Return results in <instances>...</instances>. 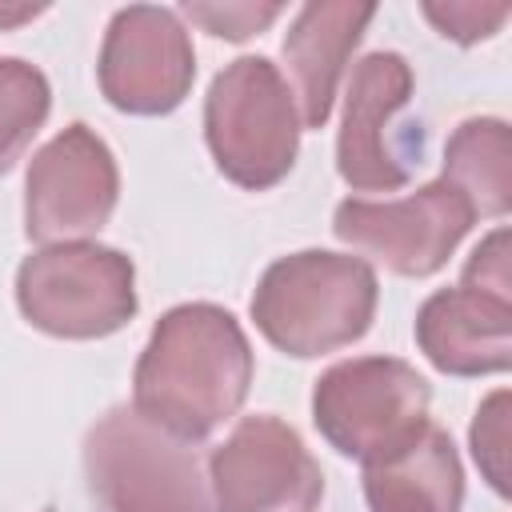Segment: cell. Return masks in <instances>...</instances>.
I'll list each match as a JSON object with an SVG mask.
<instances>
[{
	"label": "cell",
	"instance_id": "6da1fadb",
	"mask_svg": "<svg viewBox=\"0 0 512 512\" xmlns=\"http://www.w3.org/2000/svg\"><path fill=\"white\" fill-rule=\"evenodd\" d=\"M252 384V348L228 308L164 312L132 372V408L180 440H204L232 420Z\"/></svg>",
	"mask_w": 512,
	"mask_h": 512
},
{
	"label": "cell",
	"instance_id": "7a4b0ae2",
	"mask_svg": "<svg viewBox=\"0 0 512 512\" xmlns=\"http://www.w3.org/2000/svg\"><path fill=\"white\" fill-rule=\"evenodd\" d=\"M376 296V272L360 256L308 248L264 268L252 320L272 348L308 360L360 340L372 328Z\"/></svg>",
	"mask_w": 512,
	"mask_h": 512
},
{
	"label": "cell",
	"instance_id": "3957f363",
	"mask_svg": "<svg viewBox=\"0 0 512 512\" xmlns=\"http://www.w3.org/2000/svg\"><path fill=\"white\" fill-rule=\"evenodd\" d=\"M84 472L104 512H216L188 440L128 404L88 428Z\"/></svg>",
	"mask_w": 512,
	"mask_h": 512
},
{
	"label": "cell",
	"instance_id": "277c9868",
	"mask_svg": "<svg viewBox=\"0 0 512 512\" xmlns=\"http://www.w3.org/2000/svg\"><path fill=\"white\" fill-rule=\"evenodd\" d=\"M204 136L216 168L240 188L280 184L300 148V108L268 56H240L216 72L204 100Z\"/></svg>",
	"mask_w": 512,
	"mask_h": 512
},
{
	"label": "cell",
	"instance_id": "5b68a950",
	"mask_svg": "<svg viewBox=\"0 0 512 512\" xmlns=\"http://www.w3.org/2000/svg\"><path fill=\"white\" fill-rule=\"evenodd\" d=\"M24 320L60 340H100L136 316V268L96 240L44 244L16 272Z\"/></svg>",
	"mask_w": 512,
	"mask_h": 512
},
{
	"label": "cell",
	"instance_id": "8992f818",
	"mask_svg": "<svg viewBox=\"0 0 512 512\" xmlns=\"http://www.w3.org/2000/svg\"><path fill=\"white\" fill-rule=\"evenodd\" d=\"M428 404V380L396 356L340 360L312 388V420L320 436L360 464L408 444L428 424Z\"/></svg>",
	"mask_w": 512,
	"mask_h": 512
},
{
	"label": "cell",
	"instance_id": "52a82bcc",
	"mask_svg": "<svg viewBox=\"0 0 512 512\" xmlns=\"http://www.w3.org/2000/svg\"><path fill=\"white\" fill-rule=\"evenodd\" d=\"M472 220V204L448 180H432L404 200L336 204L332 232L400 276H432L468 236Z\"/></svg>",
	"mask_w": 512,
	"mask_h": 512
},
{
	"label": "cell",
	"instance_id": "ba28073f",
	"mask_svg": "<svg viewBox=\"0 0 512 512\" xmlns=\"http://www.w3.org/2000/svg\"><path fill=\"white\" fill-rule=\"evenodd\" d=\"M216 512H316L324 472L300 432L276 416H244L208 460Z\"/></svg>",
	"mask_w": 512,
	"mask_h": 512
},
{
	"label": "cell",
	"instance_id": "9c48e42d",
	"mask_svg": "<svg viewBox=\"0 0 512 512\" xmlns=\"http://www.w3.org/2000/svg\"><path fill=\"white\" fill-rule=\"evenodd\" d=\"M120 196L112 148L88 128L68 124L28 164L24 232L40 244H68L108 224Z\"/></svg>",
	"mask_w": 512,
	"mask_h": 512
},
{
	"label": "cell",
	"instance_id": "30bf717a",
	"mask_svg": "<svg viewBox=\"0 0 512 512\" xmlns=\"http://www.w3.org/2000/svg\"><path fill=\"white\" fill-rule=\"evenodd\" d=\"M196 80V52L176 12L128 4L100 44V92L132 116H164L184 104Z\"/></svg>",
	"mask_w": 512,
	"mask_h": 512
},
{
	"label": "cell",
	"instance_id": "8fae6325",
	"mask_svg": "<svg viewBox=\"0 0 512 512\" xmlns=\"http://www.w3.org/2000/svg\"><path fill=\"white\" fill-rule=\"evenodd\" d=\"M412 96V68L400 52H372L352 68L344 120L336 136V168L356 192H396L408 184V164L392 148L388 124Z\"/></svg>",
	"mask_w": 512,
	"mask_h": 512
},
{
	"label": "cell",
	"instance_id": "7c38bea8",
	"mask_svg": "<svg viewBox=\"0 0 512 512\" xmlns=\"http://www.w3.org/2000/svg\"><path fill=\"white\" fill-rule=\"evenodd\" d=\"M416 344L448 376L504 372L512 364V304L472 288H440L416 312Z\"/></svg>",
	"mask_w": 512,
	"mask_h": 512
},
{
	"label": "cell",
	"instance_id": "4fadbf2b",
	"mask_svg": "<svg viewBox=\"0 0 512 512\" xmlns=\"http://www.w3.org/2000/svg\"><path fill=\"white\" fill-rule=\"evenodd\" d=\"M372 16L376 4H344V0H312L296 12L292 28L284 32V60L296 84L292 96L304 128L328 124L344 64Z\"/></svg>",
	"mask_w": 512,
	"mask_h": 512
},
{
	"label": "cell",
	"instance_id": "5bb4252c",
	"mask_svg": "<svg viewBox=\"0 0 512 512\" xmlns=\"http://www.w3.org/2000/svg\"><path fill=\"white\" fill-rule=\"evenodd\" d=\"M364 500L372 512H460L464 468L452 436L428 420L408 444L368 460Z\"/></svg>",
	"mask_w": 512,
	"mask_h": 512
},
{
	"label": "cell",
	"instance_id": "9a60e30c",
	"mask_svg": "<svg viewBox=\"0 0 512 512\" xmlns=\"http://www.w3.org/2000/svg\"><path fill=\"white\" fill-rule=\"evenodd\" d=\"M476 216H504L512 204V132L496 116L464 120L444 148V176Z\"/></svg>",
	"mask_w": 512,
	"mask_h": 512
},
{
	"label": "cell",
	"instance_id": "2e32d148",
	"mask_svg": "<svg viewBox=\"0 0 512 512\" xmlns=\"http://www.w3.org/2000/svg\"><path fill=\"white\" fill-rule=\"evenodd\" d=\"M52 88L28 60L0 56V172H8L48 120Z\"/></svg>",
	"mask_w": 512,
	"mask_h": 512
},
{
	"label": "cell",
	"instance_id": "e0dca14e",
	"mask_svg": "<svg viewBox=\"0 0 512 512\" xmlns=\"http://www.w3.org/2000/svg\"><path fill=\"white\" fill-rule=\"evenodd\" d=\"M472 456L484 480L504 496L508 492V392H492L472 420Z\"/></svg>",
	"mask_w": 512,
	"mask_h": 512
},
{
	"label": "cell",
	"instance_id": "ac0fdd59",
	"mask_svg": "<svg viewBox=\"0 0 512 512\" xmlns=\"http://www.w3.org/2000/svg\"><path fill=\"white\" fill-rule=\"evenodd\" d=\"M420 12L436 24L440 36L456 44H476L500 32V24L512 16V4H476V0H448V4H420Z\"/></svg>",
	"mask_w": 512,
	"mask_h": 512
},
{
	"label": "cell",
	"instance_id": "d6986e66",
	"mask_svg": "<svg viewBox=\"0 0 512 512\" xmlns=\"http://www.w3.org/2000/svg\"><path fill=\"white\" fill-rule=\"evenodd\" d=\"M284 12V4H184V16L192 24H200L212 36L224 40H248L256 32H264L276 16Z\"/></svg>",
	"mask_w": 512,
	"mask_h": 512
},
{
	"label": "cell",
	"instance_id": "ffe728a7",
	"mask_svg": "<svg viewBox=\"0 0 512 512\" xmlns=\"http://www.w3.org/2000/svg\"><path fill=\"white\" fill-rule=\"evenodd\" d=\"M508 228H496L492 236H484L472 252V260L464 264V280L460 288H472V292H484V296H496V300H508L512 304V288H508Z\"/></svg>",
	"mask_w": 512,
	"mask_h": 512
},
{
	"label": "cell",
	"instance_id": "44dd1931",
	"mask_svg": "<svg viewBox=\"0 0 512 512\" xmlns=\"http://www.w3.org/2000/svg\"><path fill=\"white\" fill-rule=\"evenodd\" d=\"M40 12H44V4H16V8H0V28L20 24V20H32V16H40Z\"/></svg>",
	"mask_w": 512,
	"mask_h": 512
},
{
	"label": "cell",
	"instance_id": "7402d4cb",
	"mask_svg": "<svg viewBox=\"0 0 512 512\" xmlns=\"http://www.w3.org/2000/svg\"><path fill=\"white\" fill-rule=\"evenodd\" d=\"M44 512H52V508H44Z\"/></svg>",
	"mask_w": 512,
	"mask_h": 512
}]
</instances>
